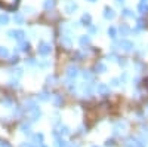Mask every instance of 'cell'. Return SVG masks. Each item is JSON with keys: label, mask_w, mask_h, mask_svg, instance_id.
Returning a JSON list of instances; mask_svg holds the SVG:
<instances>
[{"label": "cell", "mask_w": 148, "mask_h": 147, "mask_svg": "<svg viewBox=\"0 0 148 147\" xmlns=\"http://www.w3.org/2000/svg\"><path fill=\"white\" fill-rule=\"evenodd\" d=\"M0 147H9V146H8L6 143H3V144H0Z\"/></svg>", "instance_id": "3"}, {"label": "cell", "mask_w": 148, "mask_h": 147, "mask_svg": "<svg viewBox=\"0 0 148 147\" xmlns=\"http://www.w3.org/2000/svg\"><path fill=\"white\" fill-rule=\"evenodd\" d=\"M0 21H2V22H8V18L6 17H2V18H0Z\"/></svg>", "instance_id": "2"}, {"label": "cell", "mask_w": 148, "mask_h": 147, "mask_svg": "<svg viewBox=\"0 0 148 147\" xmlns=\"http://www.w3.org/2000/svg\"><path fill=\"white\" fill-rule=\"evenodd\" d=\"M49 51H51V49H49V45H45V43H43V45H42V48H40V54H43V55H45V54H47Z\"/></svg>", "instance_id": "1"}]
</instances>
